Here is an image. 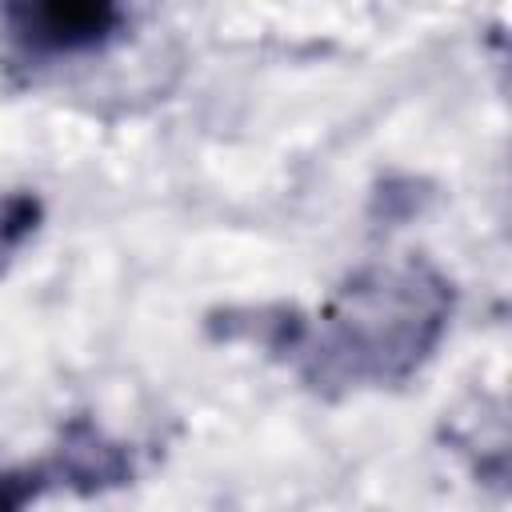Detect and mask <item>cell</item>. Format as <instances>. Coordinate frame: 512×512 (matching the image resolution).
I'll list each match as a JSON object with an SVG mask.
<instances>
[{"mask_svg":"<svg viewBox=\"0 0 512 512\" xmlns=\"http://www.w3.org/2000/svg\"><path fill=\"white\" fill-rule=\"evenodd\" d=\"M452 284L424 260L372 264L344 280L312 316H300L284 360L324 396L388 388L408 380L444 340Z\"/></svg>","mask_w":512,"mask_h":512,"instance_id":"obj_1","label":"cell"},{"mask_svg":"<svg viewBox=\"0 0 512 512\" xmlns=\"http://www.w3.org/2000/svg\"><path fill=\"white\" fill-rule=\"evenodd\" d=\"M124 24V0H4L12 44L36 60L104 48Z\"/></svg>","mask_w":512,"mask_h":512,"instance_id":"obj_2","label":"cell"},{"mask_svg":"<svg viewBox=\"0 0 512 512\" xmlns=\"http://www.w3.org/2000/svg\"><path fill=\"white\" fill-rule=\"evenodd\" d=\"M48 484H72L80 492H100L132 480V456L124 444L108 440L92 420H72L56 456L44 464Z\"/></svg>","mask_w":512,"mask_h":512,"instance_id":"obj_3","label":"cell"},{"mask_svg":"<svg viewBox=\"0 0 512 512\" xmlns=\"http://www.w3.org/2000/svg\"><path fill=\"white\" fill-rule=\"evenodd\" d=\"M44 220V204L32 192H8L0 200V248L12 252L20 248Z\"/></svg>","mask_w":512,"mask_h":512,"instance_id":"obj_4","label":"cell"},{"mask_svg":"<svg viewBox=\"0 0 512 512\" xmlns=\"http://www.w3.org/2000/svg\"><path fill=\"white\" fill-rule=\"evenodd\" d=\"M0 252H4V248H0Z\"/></svg>","mask_w":512,"mask_h":512,"instance_id":"obj_5","label":"cell"}]
</instances>
